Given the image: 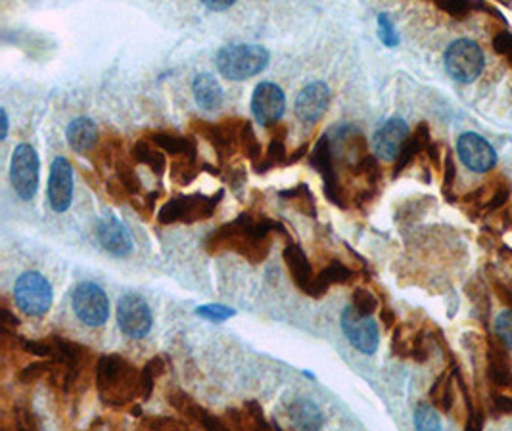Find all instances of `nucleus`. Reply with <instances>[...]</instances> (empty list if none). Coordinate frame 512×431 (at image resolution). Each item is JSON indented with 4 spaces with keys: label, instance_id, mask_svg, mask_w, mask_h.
<instances>
[{
    "label": "nucleus",
    "instance_id": "nucleus-1",
    "mask_svg": "<svg viewBox=\"0 0 512 431\" xmlns=\"http://www.w3.org/2000/svg\"><path fill=\"white\" fill-rule=\"evenodd\" d=\"M287 234L284 226L263 213H240L231 223L219 226L205 238V251L219 256L225 251H235L252 265H261L267 259L273 234Z\"/></svg>",
    "mask_w": 512,
    "mask_h": 431
},
{
    "label": "nucleus",
    "instance_id": "nucleus-2",
    "mask_svg": "<svg viewBox=\"0 0 512 431\" xmlns=\"http://www.w3.org/2000/svg\"><path fill=\"white\" fill-rule=\"evenodd\" d=\"M97 389L104 405L123 408L137 399H144L142 368L120 355H106L97 363Z\"/></svg>",
    "mask_w": 512,
    "mask_h": 431
},
{
    "label": "nucleus",
    "instance_id": "nucleus-3",
    "mask_svg": "<svg viewBox=\"0 0 512 431\" xmlns=\"http://www.w3.org/2000/svg\"><path fill=\"white\" fill-rule=\"evenodd\" d=\"M269 50L259 45H231L217 52V71L229 81H246L269 66Z\"/></svg>",
    "mask_w": 512,
    "mask_h": 431
},
{
    "label": "nucleus",
    "instance_id": "nucleus-4",
    "mask_svg": "<svg viewBox=\"0 0 512 431\" xmlns=\"http://www.w3.org/2000/svg\"><path fill=\"white\" fill-rule=\"evenodd\" d=\"M225 192L217 190L214 195L204 194H191V195H175L158 213L160 225H194L198 221H205L214 217L217 205L221 204Z\"/></svg>",
    "mask_w": 512,
    "mask_h": 431
},
{
    "label": "nucleus",
    "instance_id": "nucleus-5",
    "mask_svg": "<svg viewBox=\"0 0 512 431\" xmlns=\"http://www.w3.org/2000/svg\"><path fill=\"white\" fill-rule=\"evenodd\" d=\"M14 301L24 315L43 317L50 310L54 301L52 286L41 272L27 270L16 280Z\"/></svg>",
    "mask_w": 512,
    "mask_h": 431
},
{
    "label": "nucleus",
    "instance_id": "nucleus-6",
    "mask_svg": "<svg viewBox=\"0 0 512 431\" xmlns=\"http://www.w3.org/2000/svg\"><path fill=\"white\" fill-rule=\"evenodd\" d=\"M39 153L31 144L16 146L10 162V183L17 198L31 202L39 190V174H41Z\"/></svg>",
    "mask_w": 512,
    "mask_h": 431
},
{
    "label": "nucleus",
    "instance_id": "nucleus-7",
    "mask_svg": "<svg viewBox=\"0 0 512 431\" xmlns=\"http://www.w3.org/2000/svg\"><path fill=\"white\" fill-rule=\"evenodd\" d=\"M445 69L459 83H474L484 71V52L482 48L470 41V38H459L449 45L445 50Z\"/></svg>",
    "mask_w": 512,
    "mask_h": 431
},
{
    "label": "nucleus",
    "instance_id": "nucleus-8",
    "mask_svg": "<svg viewBox=\"0 0 512 431\" xmlns=\"http://www.w3.org/2000/svg\"><path fill=\"white\" fill-rule=\"evenodd\" d=\"M309 165L322 176V183H325V195L329 198V202L341 209H346L348 195L338 181L336 153L329 134H322L317 146L309 153Z\"/></svg>",
    "mask_w": 512,
    "mask_h": 431
},
{
    "label": "nucleus",
    "instance_id": "nucleus-9",
    "mask_svg": "<svg viewBox=\"0 0 512 431\" xmlns=\"http://www.w3.org/2000/svg\"><path fill=\"white\" fill-rule=\"evenodd\" d=\"M246 120H223L221 123H210L194 120L193 121V131L202 136L204 141L212 144V148L217 152L219 160L225 162L233 158V155L240 150V131Z\"/></svg>",
    "mask_w": 512,
    "mask_h": 431
},
{
    "label": "nucleus",
    "instance_id": "nucleus-10",
    "mask_svg": "<svg viewBox=\"0 0 512 431\" xmlns=\"http://www.w3.org/2000/svg\"><path fill=\"white\" fill-rule=\"evenodd\" d=\"M73 310L78 319L90 328H99L108 322L110 317V300L106 291L92 282H83L73 289L71 296Z\"/></svg>",
    "mask_w": 512,
    "mask_h": 431
},
{
    "label": "nucleus",
    "instance_id": "nucleus-11",
    "mask_svg": "<svg viewBox=\"0 0 512 431\" xmlns=\"http://www.w3.org/2000/svg\"><path fill=\"white\" fill-rule=\"evenodd\" d=\"M152 310L139 293H125L118 301V326L123 336L142 340L152 330Z\"/></svg>",
    "mask_w": 512,
    "mask_h": 431
},
{
    "label": "nucleus",
    "instance_id": "nucleus-12",
    "mask_svg": "<svg viewBox=\"0 0 512 431\" xmlns=\"http://www.w3.org/2000/svg\"><path fill=\"white\" fill-rule=\"evenodd\" d=\"M341 330L348 342L361 351L363 355H374L378 345H381V330L371 317H363L353 307H346L340 319Z\"/></svg>",
    "mask_w": 512,
    "mask_h": 431
},
{
    "label": "nucleus",
    "instance_id": "nucleus-13",
    "mask_svg": "<svg viewBox=\"0 0 512 431\" xmlns=\"http://www.w3.org/2000/svg\"><path fill=\"white\" fill-rule=\"evenodd\" d=\"M287 111V96L275 83H259L252 96V113L263 127H273Z\"/></svg>",
    "mask_w": 512,
    "mask_h": 431
},
{
    "label": "nucleus",
    "instance_id": "nucleus-14",
    "mask_svg": "<svg viewBox=\"0 0 512 431\" xmlns=\"http://www.w3.org/2000/svg\"><path fill=\"white\" fill-rule=\"evenodd\" d=\"M457 153L463 165L472 173H487L497 165L496 150L476 132H465L459 136Z\"/></svg>",
    "mask_w": 512,
    "mask_h": 431
},
{
    "label": "nucleus",
    "instance_id": "nucleus-15",
    "mask_svg": "<svg viewBox=\"0 0 512 431\" xmlns=\"http://www.w3.org/2000/svg\"><path fill=\"white\" fill-rule=\"evenodd\" d=\"M409 125L402 117H392L372 136V148L378 160L395 162L409 139Z\"/></svg>",
    "mask_w": 512,
    "mask_h": 431
},
{
    "label": "nucleus",
    "instance_id": "nucleus-16",
    "mask_svg": "<svg viewBox=\"0 0 512 431\" xmlns=\"http://www.w3.org/2000/svg\"><path fill=\"white\" fill-rule=\"evenodd\" d=\"M73 200V169L66 158H56L48 176V204L56 213H66Z\"/></svg>",
    "mask_w": 512,
    "mask_h": 431
},
{
    "label": "nucleus",
    "instance_id": "nucleus-17",
    "mask_svg": "<svg viewBox=\"0 0 512 431\" xmlns=\"http://www.w3.org/2000/svg\"><path fill=\"white\" fill-rule=\"evenodd\" d=\"M430 338L424 330L413 326H397L392 338V351L402 359L426 363L430 357Z\"/></svg>",
    "mask_w": 512,
    "mask_h": 431
},
{
    "label": "nucleus",
    "instance_id": "nucleus-18",
    "mask_svg": "<svg viewBox=\"0 0 512 431\" xmlns=\"http://www.w3.org/2000/svg\"><path fill=\"white\" fill-rule=\"evenodd\" d=\"M167 403L173 406L179 415H183L191 424H196L204 429H229L223 418H217L210 410L198 405L191 395L184 394L183 389L167 391Z\"/></svg>",
    "mask_w": 512,
    "mask_h": 431
},
{
    "label": "nucleus",
    "instance_id": "nucleus-19",
    "mask_svg": "<svg viewBox=\"0 0 512 431\" xmlns=\"http://www.w3.org/2000/svg\"><path fill=\"white\" fill-rule=\"evenodd\" d=\"M330 106V89L327 83L317 81L303 89L296 98V115L303 123H317Z\"/></svg>",
    "mask_w": 512,
    "mask_h": 431
},
{
    "label": "nucleus",
    "instance_id": "nucleus-20",
    "mask_svg": "<svg viewBox=\"0 0 512 431\" xmlns=\"http://www.w3.org/2000/svg\"><path fill=\"white\" fill-rule=\"evenodd\" d=\"M97 238L102 249L113 258H127L132 251V238L127 230V226L113 217V215H106L97 225Z\"/></svg>",
    "mask_w": 512,
    "mask_h": 431
},
{
    "label": "nucleus",
    "instance_id": "nucleus-21",
    "mask_svg": "<svg viewBox=\"0 0 512 431\" xmlns=\"http://www.w3.org/2000/svg\"><path fill=\"white\" fill-rule=\"evenodd\" d=\"M510 200V186L505 181H491L465 198L472 215H489L499 211Z\"/></svg>",
    "mask_w": 512,
    "mask_h": 431
},
{
    "label": "nucleus",
    "instance_id": "nucleus-22",
    "mask_svg": "<svg viewBox=\"0 0 512 431\" xmlns=\"http://www.w3.org/2000/svg\"><path fill=\"white\" fill-rule=\"evenodd\" d=\"M282 258H284V263H287V267H288L290 279L294 280L296 288L306 293V296H309L313 282H315V274H313V267L306 256V251L301 249V246L288 242V246L282 251Z\"/></svg>",
    "mask_w": 512,
    "mask_h": 431
},
{
    "label": "nucleus",
    "instance_id": "nucleus-23",
    "mask_svg": "<svg viewBox=\"0 0 512 431\" xmlns=\"http://www.w3.org/2000/svg\"><path fill=\"white\" fill-rule=\"evenodd\" d=\"M355 280V270H351L348 265H344L341 261H330L325 268H322L317 277H315V282H313V288H311V293H309V298H322V296H327V291L334 286V284H340V286H344V284H350Z\"/></svg>",
    "mask_w": 512,
    "mask_h": 431
},
{
    "label": "nucleus",
    "instance_id": "nucleus-24",
    "mask_svg": "<svg viewBox=\"0 0 512 431\" xmlns=\"http://www.w3.org/2000/svg\"><path fill=\"white\" fill-rule=\"evenodd\" d=\"M66 136L71 150L78 153H89L99 146L97 123L89 120V117H78V120H73L68 127Z\"/></svg>",
    "mask_w": 512,
    "mask_h": 431
},
{
    "label": "nucleus",
    "instance_id": "nucleus-25",
    "mask_svg": "<svg viewBox=\"0 0 512 431\" xmlns=\"http://www.w3.org/2000/svg\"><path fill=\"white\" fill-rule=\"evenodd\" d=\"M432 144V134H430V129L426 123H421L419 127H416V131L413 134H409V139L405 142V146L402 148L400 152V158L395 160V169H393V176L397 174H402L416 158L423 152H428Z\"/></svg>",
    "mask_w": 512,
    "mask_h": 431
},
{
    "label": "nucleus",
    "instance_id": "nucleus-26",
    "mask_svg": "<svg viewBox=\"0 0 512 431\" xmlns=\"http://www.w3.org/2000/svg\"><path fill=\"white\" fill-rule=\"evenodd\" d=\"M196 104L207 111H215L223 106V87L212 73H200L193 81Z\"/></svg>",
    "mask_w": 512,
    "mask_h": 431
},
{
    "label": "nucleus",
    "instance_id": "nucleus-27",
    "mask_svg": "<svg viewBox=\"0 0 512 431\" xmlns=\"http://www.w3.org/2000/svg\"><path fill=\"white\" fill-rule=\"evenodd\" d=\"M150 141L173 158H198V146L193 136H181L175 132H152Z\"/></svg>",
    "mask_w": 512,
    "mask_h": 431
},
{
    "label": "nucleus",
    "instance_id": "nucleus-28",
    "mask_svg": "<svg viewBox=\"0 0 512 431\" xmlns=\"http://www.w3.org/2000/svg\"><path fill=\"white\" fill-rule=\"evenodd\" d=\"M288 420L298 429H319L325 426V416L319 406L308 399H294L288 408Z\"/></svg>",
    "mask_w": 512,
    "mask_h": 431
},
{
    "label": "nucleus",
    "instance_id": "nucleus-29",
    "mask_svg": "<svg viewBox=\"0 0 512 431\" xmlns=\"http://www.w3.org/2000/svg\"><path fill=\"white\" fill-rule=\"evenodd\" d=\"M284 139H287V127H280L277 123V132H273L267 153H263L261 162L254 165L256 173H267L275 167H284L288 163V150L287 144H284Z\"/></svg>",
    "mask_w": 512,
    "mask_h": 431
},
{
    "label": "nucleus",
    "instance_id": "nucleus-30",
    "mask_svg": "<svg viewBox=\"0 0 512 431\" xmlns=\"http://www.w3.org/2000/svg\"><path fill=\"white\" fill-rule=\"evenodd\" d=\"M132 160L146 165L152 173L160 176V179L167 171L165 152L162 148L152 146V141H139L135 146H132Z\"/></svg>",
    "mask_w": 512,
    "mask_h": 431
},
{
    "label": "nucleus",
    "instance_id": "nucleus-31",
    "mask_svg": "<svg viewBox=\"0 0 512 431\" xmlns=\"http://www.w3.org/2000/svg\"><path fill=\"white\" fill-rule=\"evenodd\" d=\"M455 372L445 370L440 378L434 382L430 389V403L440 410V413H449L455 403Z\"/></svg>",
    "mask_w": 512,
    "mask_h": 431
},
{
    "label": "nucleus",
    "instance_id": "nucleus-32",
    "mask_svg": "<svg viewBox=\"0 0 512 431\" xmlns=\"http://www.w3.org/2000/svg\"><path fill=\"white\" fill-rule=\"evenodd\" d=\"M280 198L284 202H290L299 213L306 215V217H317V204H315V195L311 194L309 186L306 183H299L298 186L290 188V190H282L278 192Z\"/></svg>",
    "mask_w": 512,
    "mask_h": 431
},
{
    "label": "nucleus",
    "instance_id": "nucleus-33",
    "mask_svg": "<svg viewBox=\"0 0 512 431\" xmlns=\"http://www.w3.org/2000/svg\"><path fill=\"white\" fill-rule=\"evenodd\" d=\"M200 167H198V158H188V155H183V158H175V162L171 163V179H173L177 184L186 186L191 184L196 176L200 174Z\"/></svg>",
    "mask_w": 512,
    "mask_h": 431
},
{
    "label": "nucleus",
    "instance_id": "nucleus-34",
    "mask_svg": "<svg viewBox=\"0 0 512 431\" xmlns=\"http://www.w3.org/2000/svg\"><path fill=\"white\" fill-rule=\"evenodd\" d=\"M240 150L242 153L248 158L254 165L261 162L263 158V148H261V142L257 141V136L254 132V127L252 123L246 120L244 125H242V131H240Z\"/></svg>",
    "mask_w": 512,
    "mask_h": 431
},
{
    "label": "nucleus",
    "instance_id": "nucleus-35",
    "mask_svg": "<svg viewBox=\"0 0 512 431\" xmlns=\"http://www.w3.org/2000/svg\"><path fill=\"white\" fill-rule=\"evenodd\" d=\"M113 167H116L118 183L127 190L129 195H139L142 192V184H141L137 171L132 169V165L125 158H121V155H120L116 165H113Z\"/></svg>",
    "mask_w": 512,
    "mask_h": 431
},
{
    "label": "nucleus",
    "instance_id": "nucleus-36",
    "mask_svg": "<svg viewBox=\"0 0 512 431\" xmlns=\"http://www.w3.org/2000/svg\"><path fill=\"white\" fill-rule=\"evenodd\" d=\"M165 374V363L162 357H156L146 363V366L142 368V389H144V401L152 395L154 391V385L158 382L160 376Z\"/></svg>",
    "mask_w": 512,
    "mask_h": 431
},
{
    "label": "nucleus",
    "instance_id": "nucleus-37",
    "mask_svg": "<svg viewBox=\"0 0 512 431\" xmlns=\"http://www.w3.org/2000/svg\"><path fill=\"white\" fill-rule=\"evenodd\" d=\"M351 307L363 317H372L378 309V300L372 291L365 288H357L351 293Z\"/></svg>",
    "mask_w": 512,
    "mask_h": 431
},
{
    "label": "nucleus",
    "instance_id": "nucleus-38",
    "mask_svg": "<svg viewBox=\"0 0 512 431\" xmlns=\"http://www.w3.org/2000/svg\"><path fill=\"white\" fill-rule=\"evenodd\" d=\"M435 408L434 405H419L414 410V426L416 429H442V420L438 416V413H435Z\"/></svg>",
    "mask_w": 512,
    "mask_h": 431
},
{
    "label": "nucleus",
    "instance_id": "nucleus-39",
    "mask_svg": "<svg viewBox=\"0 0 512 431\" xmlns=\"http://www.w3.org/2000/svg\"><path fill=\"white\" fill-rule=\"evenodd\" d=\"M52 366H54L52 359H50V361H41V363H31V364H27V366L20 372V382L26 384V385L37 384V382L43 380L45 376L50 374Z\"/></svg>",
    "mask_w": 512,
    "mask_h": 431
},
{
    "label": "nucleus",
    "instance_id": "nucleus-40",
    "mask_svg": "<svg viewBox=\"0 0 512 431\" xmlns=\"http://www.w3.org/2000/svg\"><path fill=\"white\" fill-rule=\"evenodd\" d=\"M196 315L204 317L212 322H223L226 319H231L236 315V310L225 305H202L196 309Z\"/></svg>",
    "mask_w": 512,
    "mask_h": 431
},
{
    "label": "nucleus",
    "instance_id": "nucleus-41",
    "mask_svg": "<svg viewBox=\"0 0 512 431\" xmlns=\"http://www.w3.org/2000/svg\"><path fill=\"white\" fill-rule=\"evenodd\" d=\"M142 429H188L191 424L169 418V416H150L141 422Z\"/></svg>",
    "mask_w": 512,
    "mask_h": 431
},
{
    "label": "nucleus",
    "instance_id": "nucleus-42",
    "mask_svg": "<svg viewBox=\"0 0 512 431\" xmlns=\"http://www.w3.org/2000/svg\"><path fill=\"white\" fill-rule=\"evenodd\" d=\"M378 29H381V31H378V35H381V41L386 47H390V48L397 47V43H400V35H397L388 14L378 16Z\"/></svg>",
    "mask_w": 512,
    "mask_h": 431
},
{
    "label": "nucleus",
    "instance_id": "nucleus-43",
    "mask_svg": "<svg viewBox=\"0 0 512 431\" xmlns=\"http://www.w3.org/2000/svg\"><path fill=\"white\" fill-rule=\"evenodd\" d=\"M489 408L497 416H512V395L489 391Z\"/></svg>",
    "mask_w": 512,
    "mask_h": 431
},
{
    "label": "nucleus",
    "instance_id": "nucleus-44",
    "mask_svg": "<svg viewBox=\"0 0 512 431\" xmlns=\"http://www.w3.org/2000/svg\"><path fill=\"white\" fill-rule=\"evenodd\" d=\"M496 336L512 351V310H503L496 319Z\"/></svg>",
    "mask_w": 512,
    "mask_h": 431
},
{
    "label": "nucleus",
    "instance_id": "nucleus-45",
    "mask_svg": "<svg viewBox=\"0 0 512 431\" xmlns=\"http://www.w3.org/2000/svg\"><path fill=\"white\" fill-rule=\"evenodd\" d=\"M440 8L453 17H466L476 8V5H474V0H444Z\"/></svg>",
    "mask_w": 512,
    "mask_h": 431
},
{
    "label": "nucleus",
    "instance_id": "nucleus-46",
    "mask_svg": "<svg viewBox=\"0 0 512 431\" xmlns=\"http://www.w3.org/2000/svg\"><path fill=\"white\" fill-rule=\"evenodd\" d=\"M493 50L503 56L508 64H512V33L499 31L493 37Z\"/></svg>",
    "mask_w": 512,
    "mask_h": 431
},
{
    "label": "nucleus",
    "instance_id": "nucleus-47",
    "mask_svg": "<svg viewBox=\"0 0 512 431\" xmlns=\"http://www.w3.org/2000/svg\"><path fill=\"white\" fill-rule=\"evenodd\" d=\"M244 408H246V413L250 415L252 424H254L256 429H271V426H269L267 422H265L263 408H261V405H259L257 401H248V403L244 405Z\"/></svg>",
    "mask_w": 512,
    "mask_h": 431
},
{
    "label": "nucleus",
    "instance_id": "nucleus-48",
    "mask_svg": "<svg viewBox=\"0 0 512 431\" xmlns=\"http://www.w3.org/2000/svg\"><path fill=\"white\" fill-rule=\"evenodd\" d=\"M16 426L17 427H22V429H37L39 427V422L35 420V416H33V413H29L27 408H16Z\"/></svg>",
    "mask_w": 512,
    "mask_h": 431
},
{
    "label": "nucleus",
    "instance_id": "nucleus-49",
    "mask_svg": "<svg viewBox=\"0 0 512 431\" xmlns=\"http://www.w3.org/2000/svg\"><path fill=\"white\" fill-rule=\"evenodd\" d=\"M453 181H455V163L451 153L445 155V174H444V192H449L453 188Z\"/></svg>",
    "mask_w": 512,
    "mask_h": 431
},
{
    "label": "nucleus",
    "instance_id": "nucleus-50",
    "mask_svg": "<svg viewBox=\"0 0 512 431\" xmlns=\"http://www.w3.org/2000/svg\"><path fill=\"white\" fill-rule=\"evenodd\" d=\"M493 288H496V293L501 298V301L512 309V288H508L501 280H493Z\"/></svg>",
    "mask_w": 512,
    "mask_h": 431
},
{
    "label": "nucleus",
    "instance_id": "nucleus-51",
    "mask_svg": "<svg viewBox=\"0 0 512 431\" xmlns=\"http://www.w3.org/2000/svg\"><path fill=\"white\" fill-rule=\"evenodd\" d=\"M235 3L236 0H202V5L212 12H225V10H229Z\"/></svg>",
    "mask_w": 512,
    "mask_h": 431
},
{
    "label": "nucleus",
    "instance_id": "nucleus-52",
    "mask_svg": "<svg viewBox=\"0 0 512 431\" xmlns=\"http://www.w3.org/2000/svg\"><path fill=\"white\" fill-rule=\"evenodd\" d=\"M17 326H20V321H17V317L12 315L8 307H3V330L12 331V330H16Z\"/></svg>",
    "mask_w": 512,
    "mask_h": 431
},
{
    "label": "nucleus",
    "instance_id": "nucleus-53",
    "mask_svg": "<svg viewBox=\"0 0 512 431\" xmlns=\"http://www.w3.org/2000/svg\"><path fill=\"white\" fill-rule=\"evenodd\" d=\"M229 183L233 184V188H238L246 183V173L242 171V167H235L231 169V176H229Z\"/></svg>",
    "mask_w": 512,
    "mask_h": 431
},
{
    "label": "nucleus",
    "instance_id": "nucleus-54",
    "mask_svg": "<svg viewBox=\"0 0 512 431\" xmlns=\"http://www.w3.org/2000/svg\"><path fill=\"white\" fill-rule=\"evenodd\" d=\"M381 319H382V322H384V326H386V328H392V326L397 322V319H395V312H393L390 307H384V309H382V312H381Z\"/></svg>",
    "mask_w": 512,
    "mask_h": 431
},
{
    "label": "nucleus",
    "instance_id": "nucleus-55",
    "mask_svg": "<svg viewBox=\"0 0 512 431\" xmlns=\"http://www.w3.org/2000/svg\"><path fill=\"white\" fill-rule=\"evenodd\" d=\"M306 153H308V146H301V148H298V150L294 152V155H290V158H288V163H287V165H292V163L299 162Z\"/></svg>",
    "mask_w": 512,
    "mask_h": 431
},
{
    "label": "nucleus",
    "instance_id": "nucleus-56",
    "mask_svg": "<svg viewBox=\"0 0 512 431\" xmlns=\"http://www.w3.org/2000/svg\"><path fill=\"white\" fill-rule=\"evenodd\" d=\"M0 113H3V134H0V139L5 141L6 134H8V115H6V110H3Z\"/></svg>",
    "mask_w": 512,
    "mask_h": 431
}]
</instances>
